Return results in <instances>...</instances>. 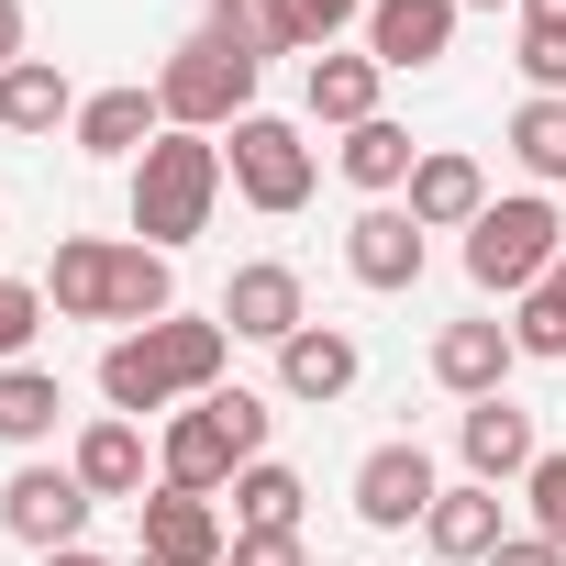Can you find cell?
Segmentation results:
<instances>
[{"instance_id":"6da1fadb","label":"cell","mask_w":566,"mask_h":566,"mask_svg":"<svg viewBox=\"0 0 566 566\" xmlns=\"http://www.w3.org/2000/svg\"><path fill=\"white\" fill-rule=\"evenodd\" d=\"M222 356H233L222 323L167 312V323H145V334H123V345L101 356V389H112V411L134 422V411H167V400H211V389H222Z\"/></svg>"},{"instance_id":"7a4b0ae2","label":"cell","mask_w":566,"mask_h":566,"mask_svg":"<svg viewBox=\"0 0 566 566\" xmlns=\"http://www.w3.org/2000/svg\"><path fill=\"white\" fill-rule=\"evenodd\" d=\"M211 200H222V145L211 134H156L145 156H134V233L167 255V244H189V233H211Z\"/></svg>"},{"instance_id":"3957f363","label":"cell","mask_w":566,"mask_h":566,"mask_svg":"<svg viewBox=\"0 0 566 566\" xmlns=\"http://www.w3.org/2000/svg\"><path fill=\"white\" fill-rule=\"evenodd\" d=\"M255 78H266V56H255L244 34L200 23V34L167 56L156 101H167V123H178V134H222V123H244V112H255Z\"/></svg>"},{"instance_id":"277c9868","label":"cell","mask_w":566,"mask_h":566,"mask_svg":"<svg viewBox=\"0 0 566 566\" xmlns=\"http://www.w3.org/2000/svg\"><path fill=\"white\" fill-rule=\"evenodd\" d=\"M555 255H566V222H555V200H489L478 222H467V277L478 290H544L555 277Z\"/></svg>"},{"instance_id":"5b68a950","label":"cell","mask_w":566,"mask_h":566,"mask_svg":"<svg viewBox=\"0 0 566 566\" xmlns=\"http://www.w3.org/2000/svg\"><path fill=\"white\" fill-rule=\"evenodd\" d=\"M222 167H233V189L255 211H301L312 200V145H301V123H277V112H244Z\"/></svg>"},{"instance_id":"8992f818","label":"cell","mask_w":566,"mask_h":566,"mask_svg":"<svg viewBox=\"0 0 566 566\" xmlns=\"http://www.w3.org/2000/svg\"><path fill=\"white\" fill-rule=\"evenodd\" d=\"M312 323V301H301V266H233V290H222V334H244V345H290Z\"/></svg>"},{"instance_id":"52a82bcc","label":"cell","mask_w":566,"mask_h":566,"mask_svg":"<svg viewBox=\"0 0 566 566\" xmlns=\"http://www.w3.org/2000/svg\"><path fill=\"white\" fill-rule=\"evenodd\" d=\"M0 522H12L34 555L78 544V522H90V489H78V467H23L12 489H0Z\"/></svg>"},{"instance_id":"ba28073f","label":"cell","mask_w":566,"mask_h":566,"mask_svg":"<svg viewBox=\"0 0 566 566\" xmlns=\"http://www.w3.org/2000/svg\"><path fill=\"white\" fill-rule=\"evenodd\" d=\"M433 500H444V489H433V455H422V444H378V455L356 467V522H378V533H411Z\"/></svg>"},{"instance_id":"9c48e42d","label":"cell","mask_w":566,"mask_h":566,"mask_svg":"<svg viewBox=\"0 0 566 566\" xmlns=\"http://www.w3.org/2000/svg\"><path fill=\"white\" fill-rule=\"evenodd\" d=\"M244 478V444L222 433V411L200 400V411H178L167 422V489H189V500H211V489H233Z\"/></svg>"},{"instance_id":"30bf717a","label":"cell","mask_w":566,"mask_h":566,"mask_svg":"<svg viewBox=\"0 0 566 566\" xmlns=\"http://www.w3.org/2000/svg\"><path fill=\"white\" fill-rule=\"evenodd\" d=\"M422 544L444 555V566H489L511 533H500V489L489 478H467V489H444L433 511H422Z\"/></svg>"},{"instance_id":"8fae6325","label":"cell","mask_w":566,"mask_h":566,"mask_svg":"<svg viewBox=\"0 0 566 566\" xmlns=\"http://www.w3.org/2000/svg\"><path fill=\"white\" fill-rule=\"evenodd\" d=\"M455 45V0H367V56L378 67H433Z\"/></svg>"},{"instance_id":"7c38bea8","label":"cell","mask_w":566,"mask_h":566,"mask_svg":"<svg viewBox=\"0 0 566 566\" xmlns=\"http://www.w3.org/2000/svg\"><path fill=\"white\" fill-rule=\"evenodd\" d=\"M511 323H444L433 334V378L455 389V400H500V378H511Z\"/></svg>"},{"instance_id":"4fadbf2b","label":"cell","mask_w":566,"mask_h":566,"mask_svg":"<svg viewBox=\"0 0 566 566\" xmlns=\"http://www.w3.org/2000/svg\"><path fill=\"white\" fill-rule=\"evenodd\" d=\"M112 266H123V244L67 233L56 266H45V312H67V323H112Z\"/></svg>"},{"instance_id":"5bb4252c","label":"cell","mask_w":566,"mask_h":566,"mask_svg":"<svg viewBox=\"0 0 566 566\" xmlns=\"http://www.w3.org/2000/svg\"><path fill=\"white\" fill-rule=\"evenodd\" d=\"M345 266L367 277V290H411V277H422V222L411 211H356V233H345Z\"/></svg>"},{"instance_id":"9a60e30c","label":"cell","mask_w":566,"mask_h":566,"mask_svg":"<svg viewBox=\"0 0 566 566\" xmlns=\"http://www.w3.org/2000/svg\"><path fill=\"white\" fill-rule=\"evenodd\" d=\"M356 334H334V323H301L290 345H277V389H290V400H345L356 389Z\"/></svg>"},{"instance_id":"2e32d148","label":"cell","mask_w":566,"mask_h":566,"mask_svg":"<svg viewBox=\"0 0 566 566\" xmlns=\"http://www.w3.org/2000/svg\"><path fill=\"white\" fill-rule=\"evenodd\" d=\"M78 156H145L156 134H167V101L156 90H101V101H78Z\"/></svg>"},{"instance_id":"e0dca14e","label":"cell","mask_w":566,"mask_h":566,"mask_svg":"<svg viewBox=\"0 0 566 566\" xmlns=\"http://www.w3.org/2000/svg\"><path fill=\"white\" fill-rule=\"evenodd\" d=\"M422 233H444V222H478L489 211V178H478V156H455V145H433L422 167H411V200H400Z\"/></svg>"},{"instance_id":"ac0fdd59","label":"cell","mask_w":566,"mask_h":566,"mask_svg":"<svg viewBox=\"0 0 566 566\" xmlns=\"http://www.w3.org/2000/svg\"><path fill=\"white\" fill-rule=\"evenodd\" d=\"M533 455L544 444H533V411H511V389L500 400H467V478L500 489V478H533Z\"/></svg>"},{"instance_id":"d6986e66","label":"cell","mask_w":566,"mask_h":566,"mask_svg":"<svg viewBox=\"0 0 566 566\" xmlns=\"http://www.w3.org/2000/svg\"><path fill=\"white\" fill-rule=\"evenodd\" d=\"M134 511H145V555H167V566H222V511H211V500L156 489V500H134Z\"/></svg>"},{"instance_id":"ffe728a7","label":"cell","mask_w":566,"mask_h":566,"mask_svg":"<svg viewBox=\"0 0 566 566\" xmlns=\"http://www.w3.org/2000/svg\"><path fill=\"white\" fill-rule=\"evenodd\" d=\"M0 123H12V134H56V123H78V90H67V67H56V56L0 67Z\"/></svg>"},{"instance_id":"44dd1931","label":"cell","mask_w":566,"mask_h":566,"mask_svg":"<svg viewBox=\"0 0 566 566\" xmlns=\"http://www.w3.org/2000/svg\"><path fill=\"white\" fill-rule=\"evenodd\" d=\"M78 489H90V500H145V433H134L123 411L78 433Z\"/></svg>"},{"instance_id":"7402d4cb","label":"cell","mask_w":566,"mask_h":566,"mask_svg":"<svg viewBox=\"0 0 566 566\" xmlns=\"http://www.w3.org/2000/svg\"><path fill=\"white\" fill-rule=\"evenodd\" d=\"M378 78H389L378 56H334V45H323V56H312V123H345V134L378 123Z\"/></svg>"},{"instance_id":"603a6c76","label":"cell","mask_w":566,"mask_h":566,"mask_svg":"<svg viewBox=\"0 0 566 566\" xmlns=\"http://www.w3.org/2000/svg\"><path fill=\"white\" fill-rule=\"evenodd\" d=\"M167 312H178L167 255H156V244H123V266H112V323H134V334H145V323H167Z\"/></svg>"},{"instance_id":"cb8c5ba5","label":"cell","mask_w":566,"mask_h":566,"mask_svg":"<svg viewBox=\"0 0 566 566\" xmlns=\"http://www.w3.org/2000/svg\"><path fill=\"white\" fill-rule=\"evenodd\" d=\"M56 411H67V389L45 367H0V444H45Z\"/></svg>"},{"instance_id":"d4e9b609","label":"cell","mask_w":566,"mask_h":566,"mask_svg":"<svg viewBox=\"0 0 566 566\" xmlns=\"http://www.w3.org/2000/svg\"><path fill=\"white\" fill-rule=\"evenodd\" d=\"M301 500H312V489H301L290 467H266V455L233 478V522H244V533H301Z\"/></svg>"},{"instance_id":"484cf974","label":"cell","mask_w":566,"mask_h":566,"mask_svg":"<svg viewBox=\"0 0 566 566\" xmlns=\"http://www.w3.org/2000/svg\"><path fill=\"white\" fill-rule=\"evenodd\" d=\"M411 167H422V145H411L400 123H356V134H345V178H356V189H411Z\"/></svg>"},{"instance_id":"4316f807","label":"cell","mask_w":566,"mask_h":566,"mask_svg":"<svg viewBox=\"0 0 566 566\" xmlns=\"http://www.w3.org/2000/svg\"><path fill=\"white\" fill-rule=\"evenodd\" d=\"M511 156H522L533 178H566V101H522V112H511Z\"/></svg>"},{"instance_id":"83f0119b","label":"cell","mask_w":566,"mask_h":566,"mask_svg":"<svg viewBox=\"0 0 566 566\" xmlns=\"http://www.w3.org/2000/svg\"><path fill=\"white\" fill-rule=\"evenodd\" d=\"M511 345H522V356H555V367H566V290H555V277L511 301Z\"/></svg>"},{"instance_id":"f1b7e54d","label":"cell","mask_w":566,"mask_h":566,"mask_svg":"<svg viewBox=\"0 0 566 566\" xmlns=\"http://www.w3.org/2000/svg\"><path fill=\"white\" fill-rule=\"evenodd\" d=\"M356 12H367V0H277V23H290V56H323Z\"/></svg>"},{"instance_id":"f546056e","label":"cell","mask_w":566,"mask_h":566,"mask_svg":"<svg viewBox=\"0 0 566 566\" xmlns=\"http://www.w3.org/2000/svg\"><path fill=\"white\" fill-rule=\"evenodd\" d=\"M45 334V290H23V277H0V367H23V345Z\"/></svg>"},{"instance_id":"4dcf8cb0","label":"cell","mask_w":566,"mask_h":566,"mask_svg":"<svg viewBox=\"0 0 566 566\" xmlns=\"http://www.w3.org/2000/svg\"><path fill=\"white\" fill-rule=\"evenodd\" d=\"M522 78L533 101H566V23H522Z\"/></svg>"},{"instance_id":"1f68e13d","label":"cell","mask_w":566,"mask_h":566,"mask_svg":"<svg viewBox=\"0 0 566 566\" xmlns=\"http://www.w3.org/2000/svg\"><path fill=\"white\" fill-rule=\"evenodd\" d=\"M522 500H533V533H544V544H566V455H533Z\"/></svg>"},{"instance_id":"d6a6232c","label":"cell","mask_w":566,"mask_h":566,"mask_svg":"<svg viewBox=\"0 0 566 566\" xmlns=\"http://www.w3.org/2000/svg\"><path fill=\"white\" fill-rule=\"evenodd\" d=\"M211 411H222V433H233L244 467H255V455H266V400H255V389H211Z\"/></svg>"},{"instance_id":"836d02e7","label":"cell","mask_w":566,"mask_h":566,"mask_svg":"<svg viewBox=\"0 0 566 566\" xmlns=\"http://www.w3.org/2000/svg\"><path fill=\"white\" fill-rule=\"evenodd\" d=\"M233 566H312L301 533H233Z\"/></svg>"},{"instance_id":"e575fe53","label":"cell","mask_w":566,"mask_h":566,"mask_svg":"<svg viewBox=\"0 0 566 566\" xmlns=\"http://www.w3.org/2000/svg\"><path fill=\"white\" fill-rule=\"evenodd\" d=\"M489 566H566V544H544V533H511Z\"/></svg>"},{"instance_id":"d590c367","label":"cell","mask_w":566,"mask_h":566,"mask_svg":"<svg viewBox=\"0 0 566 566\" xmlns=\"http://www.w3.org/2000/svg\"><path fill=\"white\" fill-rule=\"evenodd\" d=\"M0 67H23V0H0Z\"/></svg>"},{"instance_id":"8d00e7d4","label":"cell","mask_w":566,"mask_h":566,"mask_svg":"<svg viewBox=\"0 0 566 566\" xmlns=\"http://www.w3.org/2000/svg\"><path fill=\"white\" fill-rule=\"evenodd\" d=\"M522 23H566V0H522Z\"/></svg>"},{"instance_id":"74e56055","label":"cell","mask_w":566,"mask_h":566,"mask_svg":"<svg viewBox=\"0 0 566 566\" xmlns=\"http://www.w3.org/2000/svg\"><path fill=\"white\" fill-rule=\"evenodd\" d=\"M45 566H101V555H90V544H56V555H45Z\"/></svg>"},{"instance_id":"f35d334b","label":"cell","mask_w":566,"mask_h":566,"mask_svg":"<svg viewBox=\"0 0 566 566\" xmlns=\"http://www.w3.org/2000/svg\"><path fill=\"white\" fill-rule=\"evenodd\" d=\"M455 12H500V0H455Z\"/></svg>"},{"instance_id":"ab89813d","label":"cell","mask_w":566,"mask_h":566,"mask_svg":"<svg viewBox=\"0 0 566 566\" xmlns=\"http://www.w3.org/2000/svg\"><path fill=\"white\" fill-rule=\"evenodd\" d=\"M555 290H566V255H555Z\"/></svg>"},{"instance_id":"60d3db41","label":"cell","mask_w":566,"mask_h":566,"mask_svg":"<svg viewBox=\"0 0 566 566\" xmlns=\"http://www.w3.org/2000/svg\"><path fill=\"white\" fill-rule=\"evenodd\" d=\"M134 566H167V555H134Z\"/></svg>"}]
</instances>
